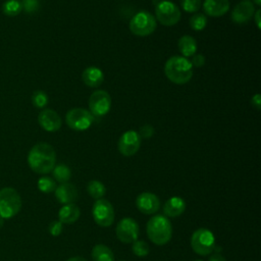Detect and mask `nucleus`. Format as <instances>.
<instances>
[{
	"label": "nucleus",
	"mask_w": 261,
	"mask_h": 261,
	"mask_svg": "<svg viewBox=\"0 0 261 261\" xmlns=\"http://www.w3.org/2000/svg\"><path fill=\"white\" fill-rule=\"evenodd\" d=\"M28 163L31 169L37 173H49L56 163L54 148L47 143L36 144L29 152Z\"/></svg>",
	"instance_id": "1"
},
{
	"label": "nucleus",
	"mask_w": 261,
	"mask_h": 261,
	"mask_svg": "<svg viewBox=\"0 0 261 261\" xmlns=\"http://www.w3.org/2000/svg\"><path fill=\"white\" fill-rule=\"evenodd\" d=\"M164 72L173 84L184 85L193 76V65L184 56H172L165 62Z\"/></svg>",
	"instance_id": "2"
},
{
	"label": "nucleus",
	"mask_w": 261,
	"mask_h": 261,
	"mask_svg": "<svg viewBox=\"0 0 261 261\" xmlns=\"http://www.w3.org/2000/svg\"><path fill=\"white\" fill-rule=\"evenodd\" d=\"M147 234L152 243L158 246L167 244L172 234V226L167 217L163 215H155L151 217L146 226Z\"/></svg>",
	"instance_id": "3"
},
{
	"label": "nucleus",
	"mask_w": 261,
	"mask_h": 261,
	"mask_svg": "<svg viewBox=\"0 0 261 261\" xmlns=\"http://www.w3.org/2000/svg\"><path fill=\"white\" fill-rule=\"evenodd\" d=\"M21 208L19 194L13 188H3L0 190V216L3 219L15 216Z\"/></svg>",
	"instance_id": "4"
},
{
	"label": "nucleus",
	"mask_w": 261,
	"mask_h": 261,
	"mask_svg": "<svg viewBox=\"0 0 261 261\" xmlns=\"http://www.w3.org/2000/svg\"><path fill=\"white\" fill-rule=\"evenodd\" d=\"M157 27L156 18L148 11H140L136 13L129 21L130 32L139 37L151 35Z\"/></svg>",
	"instance_id": "5"
},
{
	"label": "nucleus",
	"mask_w": 261,
	"mask_h": 261,
	"mask_svg": "<svg viewBox=\"0 0 261 261\" xmlns=\"http://www.w3.org/2000/svg\"><path fill=\"white\" fill-rule=\"evenodd\" d=\"M191 246L195 253L206 256L213 252L215 247V238L212 231L207 228H199L195 230L191 237Z\"/></svg>",
	"instance_id": "6"
},
{
	"label": "nucleus",
	"mask_w": 261,
	"mask_h": 261,
	"mask_svg": "<svg viewBox=\"0 0 261 261\" xmlns=\"http://www.w3.org/2000/svg\"><path fill=\"white\" fill-rule=\"evenodd\" d=\"M156 19L163 25L171 27L176 24L181 16L180 10L176 4L171 1L163 0L157 3L155 7Z\"/></svg>",
	"instance_id": "7"
},
{
	"label": "nucleus",
	"mask_w": 261,
	"mask_h": 261,
	"mask_svg": "<svg viewBox=\"0 0 261 261\" xmlns=\"http://www.w3.org/2000/svg\"><path fill=\"white\" fill-rule=\"evenodd\" d=\"M93 120V114L85 108H72L65 115L67 125L77 132L88 129L92 125Z\"/></svg>",
	"instance_id": "8"
},
{
	"label": "nucleus",
	"mask_w": 261,
	"mask_h": 261,
	"mask_svg": "<svg viewBox=\"0 0 261 261\" xmlns=\"http://www.w3.org/2000/svg\"><path fill=\"white\" fill-rule=\"evenodd\" d=\"M92 215L94 221L102 227L110 226L114 221V209L112 204L105 199H98L93 205Z\"/></svg>",
	"instance_id": "9"
},
{
	"label": "nucleus",
	"mask_w": 261,
	"mask_h": 261,
	"mask_svg": "<svg viewBox=\"0 0 261 261\" xmlns=\"http://www.w3.org/2000/svg\"><path fill=\"white\" fill-rule=\"evenodd\" d=\"M116 237L124 244H132L138 240L140 228L138 222L130 217H124L116 225Z\"/></svg>",
	"instance_id": "10"
},
{
	"label": "nucleus",
	"mask_w": 261,
	"mask_h": 261,
	"mask_svg": "<svg viewBox=\"0 0 261 261\" xmlns=\"http://www.w3.org/2000/svg\"><path fill=\"white\" fill-rule=\"evenodd\" d=\"M111 107V98L107 91L97 90L89 98V108L95 116L107 114Z\"/></svg>",
	"instance_id": "11"
},
{
	"label": "nucleus",
	"mask_w": 261,
	"mask_h": 261,
	"mask_svg": "<svg viewBox=\"0 0 261 261\" xmlns=\"http://www.w3.org/2000/svg\"><path fill=\"white\" fill-rule=\"evenodd\" d=\"M141 146V138L136 130H126L118 140V151L121 155L129 157L135 155Z\"/></svg>",
	"instance_id": "12"
},
{
	"label": "nucleus",
	"mask_w": 261,
	"mask_h": 261,
	"mask_svg": "<svg viewBox=\"0 0 261 261\" xmlns=\"http://www.w3.org/2000/svg\"><path fill=\"white\" fill-rule=\"evenodd\" d=\"M136 206L143 214L150 215L156 213L159 210L160 201L155 194L144 192L137 197Z\"/></svg>",
	"instance_id": "13"
},
{
	"label": "nucleus",
	"mask_w": 261,
	"mask_h": 261,
	"mask_svg": "<svg viewBox=\"0 0 261 261\" xmlns=\"http://www.w3.org/2000/svg\"><path fill=\"white\" fill-rule=\"evenodd\" d=\"M255 11V6L251 0H242L233 7L231 20L239 24L246 23L253 17Z\"/></svg>",
	"instance_id": "14"
},
{
	"label": "nucleus",
	"mask_w": 261,
	"mask_h": 261,
	"mask_svg": "<svg viewBox=\"0 0 261 261\" xmlns=\"http://www.w3.org/2000/svg\"><path fill=\"white\" fill-rule=\"evenodd\" d=\"M39 124L47 132H56L61 126V118L59 114L52 109H44L38 115Z\"/></svg>",
	"instance_id": "15"
},
{
	"label": "nucleus",
	"mask_w": 261,
	"mask_h": 261,
	"mask_svg": "<svg viewBox=\"0 0 261 261\" xmlns=\"http://www.w3.org/2000/svg\"><path fill=\"white\" fill-rule=\"evenodd\" d=\"M55 197L60 204H73L77 199V190L74 185L64 182L55 189Z\"/></svg>",
	"instance_id": "16"
},
{
	"label": "nucleus",
	"mask_w": 261,
	"mask_h": 261,
	"mask_svg": "<svg viewBox=\"0 0 261 261\" xmlns=\"http://www.w3.org/2000/svg\"><path fill=\"white\" fill-rule=\"evenodd\" d=\"M204 11L207 15L218 17L224 15L229 9L228 0H205L203 4Z\"/></svg>",
	"instance_id": "17"
},
{
	"label": "nucleus",
	"mask_w": 261,
	"mask_h": 261,
	"mask_svg": "<svg viewBox=\"0 0 261 261\" xmlns=\"http://www.w3.org/2000/svg\"><path fill=\"white\" fill-rule=\"evenodd\" d=\"M186 210V203L179 197H172L168 199L163 206V213L167 217H177Z\"/></svg>",
	"instance_id": "18"
},
{
	"label": "nucleus",
	"mask_w": 261,
	"mask_h": 261,
	"mask_svg": "<svg viewBox=\"0 0 261 261\" xmlns=\"http://www.w3.org/2000/svg\"><path fill=\"white\" fill-rule=\"evenodd\" d=\"M82 79L84 83L91 88L99 87L104 81V74L99 67L90 66L87 67L82 74Z\"/></svg>",
	"instance_id": "19"
},
{
	"label": "nucleus",
	"mask_w": 261,
	"mask_h": 261,
	"mask_svg": "<svg viewBox=\"0 0 261 261\" xmlns=\"http://www.w3.org/2000/svg\"><path fill=\"white\" fill-rule=\"evenodd\" d=\"M81 211L80 208L73 203V204H66L63 205L58 212V220L61 223L71 224L75 222L80 217Z\"/></svg>",
	"instance_id": "20"
},
{
	"label": "nucleus",
	"mask_w": 261,
	"mask_h": 261,
	"mask_svg": "<svg viewBox=\"0 0 261 261\" xmlns=\"http://www.w3.org/2000/svg\"><path fill=\"white\" fill-rule=\"evenodd\" d=\"M178 49L184 57L193 56L197 51V42L192 36L185 35L178 40Z\"/></svg>",
	"instance_id": "21"
},
{
	"label": "nucleus",
	"mask_w": 261,
	"mask_h": 261,
	"mask_svg": "<svg viewBox=\"0 0 261 261\" xmlns=\"http://www.w3.org/2000/svg\"><path fill=\"white\" fill-rule=\"evenodd\" d=\"M93 261H114V255L110 248L103 244H97L92 250Z\"/></svg>",
	"instance_id": "22"
},
{
	"label": "nucleus",
	"mask_w": 261,
	"mask_h": 261,
	"mask_svg": "<svg viewBox=\"0 0 261 261\" xmlns=\"http://www.w3.org/2000/svg\"><path fill=\"white\" fill-rule=\"evenodd\" d=\"M87 192L92 198L98 200V199H102V197L105 195L106 188L101 181L93 179L88 182Z\"/></svg>",
	"instance_id": "23"
},
{
	"label": "nucleus",
	"mask_w": 261,
	"mask_h": 261,
	"mask_svg": "<svg viewBox=\"0 0 261 261\" xmlns=\"http://www.w3.org/2000/svg\"><path fill=\"white\" fill-rule=\"evenodd\" d=\"M52 172H53V177L55 178V180L60 184L68 182V180L71 177V171H70L69 167L64 164H59V165L54 166V168L52 169Z\"/></svg>",
	"instance_id": "24"
},
{
	"label": "nucleus",
	"mask_w": 261,
	"mask_h": 261,
	"mask_svg": "<svg viewBox=\"0 0 261 261\" xmlns=\"http://www.w3.org/2000/svg\"><path fill=\"white\" fill-rule=\"evenodd\" d=\"M207 25V16L204 13H195L190 18V27L194 31H202Z\"/></svg>",
	"instance_id": "25"
},
{
	"label": "nucleus",
	"mask_w": 261,
	"mask_h": 261,
	"mask_svg": "<svg viewBox=\"0 0 261 261\" xmlns=\"http://www.w3.org/2000/svg\"><path fill=\"white\" fill-rule=\"evenodd\" d=\"M21 8V3L17 0H8L2 6L3 13L9 16L17 15L20 12Z\"/></svg>",
	"instance_id": "26"
},
{
	"label": "nucleus",
	"mask_w": 261,
	"mask_h": 261,
	"mask_svg": "<svg viewBox=\"0 0 261 261\" xmlns=\"http://www.w3.org/2000/svg\"><path fill=\"white\" fill-rule=\"evenodd\" d=\"M38 189L43 193H52L56 189V182L49 176H43L38 180Z\"/></svg>",
	"instance_id": "27"
},
{
	"label": "nucleus",
	"mask_w": 261,
	"mask_h": 261,
	"mask_svg": "<svg viewBox=\"0 0 261 261\" xmlns=\"http://www.w3.org/2000/svg\"><path fill=\"white\" fill-rule=\"evenodd\" d=\"M132 251L138 257H145L149 254V246L146 242L141 240H136L132 243Z\"/></svg>",
	"instance_id": "28"
},
{
	"label": "nucleus",
	"mask_w": 261,
	"mask_h": 261,
	"mask_svg": "<svg viewBox=\"0 0 261 261\" xmlns=\"http://www.w3.org/2000/svg\"><path fill=\"white\" fill-rule=\"evenodd\" d=\"M33 104L38 108H43L48 103V97L43 91H36L32 96Z\"/></svg>",
	"instance_id": "29"
},
{
	"label": "nucleus",
	"mask_w": 261,
	"mask_h": 261,
	"mask_svg": "<svg viewBox=\"0 0 261 261\" xmlns=\"http://www.w3.org/2000/svg\"><path fill=\"white\" fill-rule=\"evenodd\" d=\"M201 0H180L181 8L187 12H196L200 9Z\"/></svg>",
	"instance_id": "30"
},
{
	"label": "nucleus",
	"mask_w": 261,
	"mask_h": 261,
	"mask_svg": "<svg viewBox=\"0 0 261 261\" xmlns=\"http://www.w3.org/2000/svg\"><path fill=\"white\" fill-rule=\"evenodd\" d=\"M21 7H23L25 12L33 13L38 9L39 2H38V0H22Z\"/></svg>",
	"instance_id": "31"
},
{
	"label": "nucleus",
	"mask_w": 261,
	"mask_h": 261,
	"mask_svg": "<svg viewBox=\"0 0 261 261\" xmlns=\"http://www.w3.org/2000/svg\"><path fill=\"white\" fill-rule=\"evenodd\" d=\"M63 223H61L59 220H54L49 224V232L53 236V237H58L63 229L62 226Z\"/></svg>",
	"instance_id": "32"
},
{
	"label": "nucleus",
	"mask_w": 261,
	"mask_h": 261,
	"mask_svg": "<svg viewBox=\"0 0 261 261\" xmlns=\"http://www.w3.org/2000/svg\"><path fill=\"white\" fill-rule=\"evenodd\" d=\"M138 134H139L140 138L150 139L153 136V134H154V127L151 124H144L140 128V132Z\"/></svg>",
	"instance_id": "33"
},
{
	"label": "nucleus",
	"mask_w": 261,
	"mask_h": 261,
	"mask_svg": "<svg viewBox=\"0 0 261 261\" xmlns=\"http://www.w3.org/2000/svg\"><path fill=\"white\" fill-rule=\"evenodd\" d=\"M191 63H192L193 66L201 67L205 64V57L202 54H196V55L193 56V59H192Z\"/></svg>",
	"instance_id": "34"
},
{
	"label": "nucleus",
	"mask_w": 261,
	"mask_h": 261,
	"mask_svg": "<svg viewBox=\"0 0 261 261\" xmlns=\"http://www.w3.org/2000/svg\"><path fill=\"white\" fill-rule=\"evenodd\" d=\"M252 104L256 107L257 110L260 109V107H261V97H260L259 94H256L252 97Z\"/></svg>",
	"instance_id": "35"
},
{
	"label": "nucleus",
	"mask_w": 261,
	"mask_h": 261,
	"mask_svg": "<svg viewBox=\"0 0 261 261\" xmlns=\"http://www.w3.org/2000/svg\"><path fill=\"white\" fill-rule=\"evenodd\" d=\"M209 261H226V259L220 253H214L210 256Z\"/></svg>",
	"instance_id": "36"
},
{
	"label": "nucleus",
	"mask_w": 261,
	"mask_h": 261,
	"mask_svg": "<svg viewBox=\"0 0 261 261\" xmlns=\"http://www.w3.org/2000/svg\"><path fill=\"white\" fill-rule=\"evenodd\" d=\"M260 12H261L260 9H257V10L255 11L254 15H253L254 21H255V23H256V25H257L258 29H260Z\"/></svg>",
	"instance_id": "37"
},
{
	"label": "nucleus",
	"mask_w": 261,
	"mask_h": 261,
	"mask_svg": "<svg viewBox=\"0 0 261 261\" xmlns=\"http://www.w3.org/2000/svg\"><path fill=\"white\" fill-rule=\"evenodd\" d=\"M66 261H87V259H85L84 257H81V256H74V257L67 259Z\"/></svg>",
	"instance_id": "38"
},
{
	"label": "nucleus",
	"mask_w": 261,
	"mask_h": 261,
	"mask_svg": "<svg viewBox=\"0 0 261 261\" xmlns=\"http://www.w3.org/2000/svg\"><path fill=\"white\" fill-rule=\"evenodd\" d=\"M253 2H254L257 6H260V5H261V0H253Z\"/></svg>",
	"instance_id": "39"
},
{
	"label": "nucleus",
	"mask_w": 261,
	"mask_h": 261,
	"mask_svg": "<svg viewBox=\"0 0 261 261\" xmlns=\"http://www.w3.org/2000/svg\"><path fill=\"white\" fill-rule=\"evenodd\" d=\"M2 225H3V218L0 216V228L2 227Z\"/></svg>",
	"instance_id": "40"
},
{
	"label": "nucleus",
	"mask_w": 261,
	"mask_h": 261,
	"mask_svg": "<svg viewBox=\"0 0 261 261\" xmlns=\"http://www.w3.org/2000/svg\"><path fill=\"white\" fill-rule=\"evenodd\" d=\"M119 261H125V260H119Z\"/></svg>",
	"instance_id": "41"
},
{
	"label": "nucleus",
	"mask_w": 261,
	"mask_h": 261,
	"mask_svg": "<svg viewBox=\"0 0 261 261\" xmlns=\"http://www.w3.org/2000/svg\"><path fill=\"white\" fill-rule=\"evenodd\" d=\"M154 1H159V0H154Z\"/></svg>",
	"instance_id": "42"
},
{
	"label": "nucleus",
	"mask_w": 261,
	"mask_h": 261,
	"mask_svg": "<svg viewBox=\"0 0 261 261\" xmlns=\"http://www.w3.org/2000/svg\"><path fill=\"white\" fill-rule=\"evenodd\" d=\"M197 261H201V260H197Z\"/></svg>",
	"instance_id": "43"
}]
</instances>
